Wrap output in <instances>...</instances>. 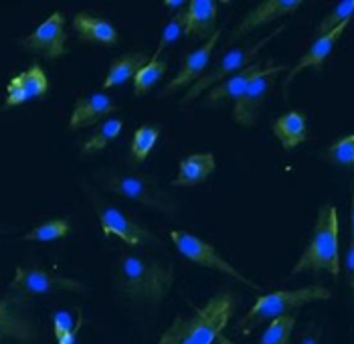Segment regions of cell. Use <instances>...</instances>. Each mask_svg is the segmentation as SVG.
Here are the masks:
<instances>
[{"instance_id": "obj_4", "label": "cell", "mask_w": 354, "mask_h": 344, "mask_svg": "<svg viewBox=\"0 0 354 344\" xmlns=\"http://www.w3.org/2000/svg\"><path fill=\"white\" fill-rule=\"evenodd\" d=\"M102 186L128 201L146 205L162 212H176L178 205L172 194H168L158 181L138 168H108L100 174Z\"/></svg>"}, {"instance_id": "obj_31", "label": "cell", "mask_w": 354, "mask_h": 344, "mask_svg": "<svg viewBox=\"0 0 354 344\" xmlns=\"http://www.w3.org/2000/svg\"><path fill=\"white\" fill-rule=\"evenodd\" d=\"M185 28H187V6H185L180 12H176V15L170 19V23L164 27L160 43H158V47H156V53L152 55V59H160V55H162L164 49L170 47L174 41H178V39L185 35Z\"/></svg>"}, {"instance_id": "obj_13", "label": "cell", "mask_w": 354, "mask_h": 344, "mask_svg": "<svg viewBox=\"0 0 354 344\" xmlns=\"http://www.w3.org/2000/svg\"><path fill=\"white\" fill-rule=\"evenodd\" d=\"M49 80L47 73L39 63H32L27 71L19 73L6 85V102L4 107L23 106L30 100H41L49 93Z\"/></svg>"}, {"instance_id": "obj_19", "label": "cell", "mask_w": 354, "mask_h": 344, "mask_svg": "<svg viewBox=\"0 0 354 344\" xmlns=\"http://www.w3.org/2000/svg\"><path fill=\"white\" fill-rule=\"evenodd\" d=\"M71 25L83 43L106 45V47L118 45V30L106 19L91 17L89 12H77Z\"/></svg>"}, {"instance_id": "obj_39", "label": "cell", "mask_w": 354, "mask_h": 344, "mask_svg": "<svg viewBox=\"0 0 354 344\" xmlns=\"http://www.w3.org/2000/svg\"><path fill=\"white\" fill-rule=\"evenodd\" d=\"M0 338H2V334H0Z\"/></svg>"}, {"instance_id": "obj_35", "label": "cell", "mask_w": 354, "mask_h": 344, "mask_svg": "<svg viewBox=\"0 0 354 344\" xmlns=\"http://www.w3.org/2000/svg\"><path fill=\"white\" fill-rule=\"evenodd\" d=\"M320 334H322L320 328H312V330H308V332L301 336V341L298 344H320Z\"/></svg>"}, {"instance_id": "obj_21", "label": "cell", "mask_w": 354, "mask_h": 344, "mask_svg": "<svg viewBox=\"0 0 354 344\" xmlns=\"http://www.w3.org/2000/svg\"><path fill=\"white\" fill-rule=\"evenodd\" d=\"M273 136L279 140L283 150H294L308 140V118L301 111H288L277 118L272 126Z\"/></svg>"}, {"instance_id": "obj_16", "label": "cell", "mask_w": 354, "mask_h": 344, "mask_svg": "<svg viewBox=\"0 0 354 344\" xmlns=\"http://www.w3.org/2000/svg\"><path fill=\"white\" fill-rule=\"evenodd\" d=\"M266 67H270V61H268V63L255 61V63H251L249 67H245L243 71H239V73L227 78L225 81H221L218 85L209 89V93H207V98H205V104H207V106H221V104H225V102H229V100L237 102V100L245 93L249 83L255 80Z\"/></svg>"}, {"instance_id": "obj_37", "label": "cell", "mask_w": 354, "mask_h": 344, "mask_svg": "<svg viewBox=\"0 0 354 344\" xmlns=\"http://www.w3.org/2000/svg\"><path fill=\"white\" fill-rule=\"evenodd\" d=\"M351 225H353V235H354V185H353V203H351Z\"/></svg>"}, {"instance_id": "obj_8", "label": "cell", "mask_w": 354, "mask_h": 344, "mask_svg": "<svg viewBox=\"0 0 354 344\" xmlns=\"http://www.w3.org/2000/svg\"><path fill=\"white\" fill-rule=\"evenodd\" d=\"M91 201H93V209H95V215L100 219L104 235H108V237L115 235L132 247L158 245V237L154 233H150L146 227H142L134 219H130L122 209L109 205L108 201H104L95 194H91Z\"/></svg>"}, {"instance_id": "obj_9", "label": "cell", "mask_w": 354, "mask_h": 344, "mask_svg": "<svg viewBox=\"0 0 354 344\" xmlns=\"http://www.w3.org/2000/svg\"><path fill=\"white\" fill-rule=\"evenodd\" d=\"M170 239H172L174 247L178 249V253L185 255V257H187L189 262H192V264L201 265V267H209V269H217L221 273H227L229 278H235L237 282H243V284L249 286L251 290H259L257 284H253L251 280H247L239 269H235V267L229 264V262L218 253L217 249H215L213 245H209L207 241L194 237L189 231H178V229H176V231H170Z\"/></svg>"}, {"instance_id": "obj_15", "label": "cell", "mask_w": 354, "mask_h": 344, "mask_svg": "<svg viewBox=\"0 0 354 344\" xmlns=\"http://www.w3.org/2000/svg\"><path fill=\"white\" fill-rule=\"evenodd\" d=\"M351 25V21L348 23H344V25H340L338 28H334L332 33H328V35H322V37H318L314 43H312V47L306 51V53L301 55L300 61L288 71V75H286V80H283V98H288V89H290V83L294 81V78L304 71V69H308V67H316V69H322L324 67V63H326V59L332 53V49H334V45L338 43V39L342 37V33L348 28Z\"/></svg>"}, {"instance_id": "obj_14", "label": "cell", "mask_w": 354, "mask_h": 344, "mask_svg": "<svg viewBox=\"0 0 354 344\" xmlns=\"http://www.w3.org/2000/svg\"><path fill=\"white\" fill-rule=\"evenodd\" d=\"M301 6V0H266L261 4H257L247 17H243V21L233 28L231 33V41L243 37L247 33H251L253 28L263 27L268 23H273L281 17L294 15Z\"/></svg>"}, {"instance_id": "obj_11", "label": "cell", "mask_w": 354, "mask_h": 344, "mask_svg": "<svg viewBox=\"0 0 354 344\" xmlns=\"http://www.w3.org/2000/svg\"><path fill=\"white\" fill-rule=\"evenodd\" d=\"M19 45L30 51L39 53L45 59H59L67 53V30H65V17L63 12H53L47 21H43L30 35L19 39Z\"/></svg>"}, {"instance_id": "obj_1", "label": "cell", "mask_w": 354, "mask_h": 344, "mask_svg": "<svg viewBox=\"0 0 354 344\" xmlns=\"http://www.w3.org/2000/svg\"><path fill=\"white\" fill-rule=\"evenodd\" d=\"M172 280L174 265L164 260L140 253H122L115 264L118 288L134 302L160 304L172 288Z\"/></svg>"}, {"instance_id": "obj_12", "label": "cell", "mask_w": 354, "mask_h": 344, "mask_svg": "<svg viewBox=\"0 0 354 344\" xmlns=\"http://www.w3.org/2000/svg\"><path fill=\"white\" fill-rule=\"evenodd\" d=\"M218 37H221V28H217V33L203 47L194 49V51H191V53L185 57V63H183L180 71L176 73V78L170 81L162 91L158 93L160 98H168V96H172V93H176L180 89H189V87H192L196 81L207 73V67L211 63L213 49L217 45Z\"/></svg>"}, {"instance_id": "obj_38", "label": "cell", "mask_w": 354, "mask_h": 344, "mask_svg": "<svg viewBox=\"0 0 354 344\" xmlns=\"http://www.w3.org/2000/svg\"><path fill=\"white\" fill-rule=\"evenodd\" d=\"M217 344H233L225 334H218V338H217Z\"/></svg>"}, {"instance_id": "obj_23", "label": "cell", "mask_w": 354, "mask_h": 344, "mask_svg": "<svg viewBox=\"0 0 354 344\" xmlns=\"http://www.w3.org/2000/svg\"><path fill=\"white\" fill-rule=\"evenodd\" d=\"M150 61H148V55L146 53H126L118 59H113L109 63L108 75H106V81H104V87L109 89V87H115V85H122L128 80L136 78L138 71L142 67H146Z\"/></svg>"}, {"instance_id": "obj_17", "label": "cell", "mask_w": 354, "mask_h": 344, "mask_svg": "<svg viewBox=\"0 0 354 344\" xmlns=\"http://www.w3.org/2000/svg\"><path fill=\"white\" fill-rule=\"evenodd\" d=\"M115 109H118V104L106 93H91V96L80 98L75 102V109H73L71 120H69V130L77 132L82 128L93 126L100 120L111 116Z\"/></svg>"}, {"instance_id": "obj_20", "label": "cell", "mask_w": 354, "mask_h": 344, "mask_svg": "<svg viewBox=\"0 0 354 344\" xmlns=\"http://www.w3.org/2000/svg\"><path fill=\"white\" fill-rule=\"evenodd\" d=\"M0 334L28 344L37 338V326L32 324L30 318L19 312L17 306H12L6 300H0Z\"/></svg>"}, {"instance_id": "obj_2", "label": "cell", "mask_w": 354, "mask_h": 344, "mask_svg": "<svg viewBox=\"0 0 354 344\" xmlns=\"http://www.w3.org/2000/svg\"><path fill=\"white\" fill-rule=\"evenodd\" d=\"M233 291H218L207 306L194 310L189 318H176L160 336L158 344H213L223 334L235 312Z\"/></svg>"}, {"instance_id": "obj_6", "label": "cell", "mask_w": 354, "mask_h": 344, "mask_svg": "<svg viewBox=\"0 0 354 344\" xmlns=\"http://www.w3.org/2000/svg\"><path fill=\"white\" fill-rule=\"evenodd\" d=\"M85 284L75 280V278H67L61 275L57 271L45 269V267H25L19 265L15 271V278L6 290V302H10L12 306H21L28 300L37 298V296H45V293H55V291H85Z\"/></svg>"}, {"instance_id": "obj_7", "label": "cell", "mask_w": 354, "mask_h": 344, "mask_svg": "<svg viewBox=\"0 0 354 344\" xmlns=\"http://www.w3.org/2000/svg\"><path fill=\"white\" fill-rule=\"evenodd\" d=\"M283 28L286 27L275 28L273 33H270L268 37H263L261 41L253 43V45H247V47H235V49H231L229 53L223 55L213 69H209V71H207L201 80L196 81L192 87L187 89L185 98L180 100V106H189V104L194 102L203 91H207V89L215 87V85H218L221 81H225L227 78H231V75H235V73L243 71V69L249 67L251 63H255V59H257V55L261 53V49H263L272 39H275Z\"/></svg>"}, {"instance_id": "obj_5", "label": "cell", "mask_w": 354, "mask_h": 344, "mask_svg": "<svg viewBox=\"0 0 354 344\" xmlns=\"http://www.w3.org/2000/svg\"><path fill=\"white\" fill-rule=\"evenodd\" d=\"M330 296L332 293L324 286H308V288H300V290H279L263 293L257 298L253 308L241 318L237 328H239V332L249 334L255 326H259L268 320L288 316L290 312L298 310L310 302L330 300Z\"/></svg>"}, {"instance_id": "obj_29", "label": "cell", "mask_w": 354, "mask_h": 344, "mask_svg": "<svg viewBox=\"0 0 354 344\" xmlns=\"http://www.w3.org/2000/svg\"><path fill=\"white\" fill-rule=\"evenodd\" d=\"M354 15V0H342L338 2L326 17L320 21V25L316 27V37H322V35H328L332 33L334 28H338L340 25L348 23L353 19Z\"/></svg>"}, {"instance_id": "obj_25", "label": "cell", "mask_w": 354, "mask_h": 344, "mask_svg": "<svg viewBox=\"0 0 354 344\" xmlns=\"http://www.w3.org/2000/svg\"><path fill=\"white\" fill-rule=\"evenodd\" d=\"M158 136H160L158 128H154V126H140L134 132L132 144H130V162L142 164L144 160L148 159V154L152 152Z\"/></svg>"}, {"instance_id": "obj_18", "label": "cell", "mask_w": 354, "mask_h": 344, "mask_svg": "<svg viewBox=\"0 0 354 344\" xmlns=\"http://www.w3.org/2000/svg\"><path fill=\"white\" fill-rule=\"evenodd\" d=\"M217 2L213 0H191L187 4V28L185 35L194 39H211L217 28Z\"/></svg>"}, {"instance_id": "obj_36", "label": "cell", "mask_w": 354, "mask_h": 344, "mask_svg": "<svg viewBox=\"0 0 354 344\" xmlns=\"http://www.w3.org/2000/svg\"><path fill=\"white\" fill-rule=\"evenodd\" d=\"M164 6H166V10H183L187 4L183 2V0H164Z\"/></svg>"}, {"instance_id": "obj_28", "label": "cell", "mask_w": 354, "mask_h": 344, "mask_svg": "<svg viewBox=\"0 0 354 344\" xmlns=\"http://www.w3.org/2000/svg\"><path fill=\"white\" fill-rule=\"evenodd\" d=\"M294 326H296V316L294 314L275 318V320L270 322V326L266 328V332L261 334L257 344H290Z\"/></svg>"}, {"instance_id": "obj_24", "label": "cell", "mask_w": 354, "mask_h": 344, "mask_svg": "<svg viewBox=\"0 0 354 344\" xmlns=\"http://www.w3.org/2000/svg\"><path fill=\"white\" fill-rule=\"evenodd\" d=\"M124 128V122L118 120V118H108L100 124V128L95 132L91 134L82 146V154L89 156V154H97L102 150H106L109 144L120 136Z\"/></svg>"}, {"instance_id": "obj_10", "label": "cell", "mask_w": 354, "mask_h": 344, "mask_svg": "<svg viewBox=\"0 0 354 344\" xmlns=\"http://www.w3.org/2000/svg\"><path fill=\"white\" fill-rule=\"evenodd\" d=\"M281 71H288L286 65H277V67H266L255 80L249 83V87L245 89V93L235 102L233 106V120L239 126H255L257 118L261 114V107L266 104V98L270 96L272 87L275 85V80Z\"/></svg>"}, {"instance_id": "obj_22", "label": "cell", "mask_w": 354, "mask_h": 344, "mask_svg": "<svg viewBox=\"0 0 354 344\" xmlns=\"http://www.w3.org/2000/svg\"><path fill=\"white\" fill-rule=\"evenodd\" d=\"M215 170V156L211 152L192 154L180 160L178 164V176L172 181L174 186H198L203 185L211 172Z\"/></svg>"}, {"instance_id": "obj_3", "label": "cell", "mask_w": 354, "mask_h": 344, "mask_svg": "<svg viewBox=\"0 0 354 344\" xmlns=\"http://www.w3.org/2000/svg\"><path fill=\"white\" fill-rule=\"evenodd\" d=\"M304 271H328L330 275L340 273V251H338V212L334 205H322L314 233L310 243L306 245L298 264L292 267V275H298Z\"/></svg>"}, {"instance_id": "obj_26", "label": "cell", "mask_w": 354, "mask_h": 344, "mask_svg": "<svg viewBox=\"0 0 354 344\" xmlns=\"http://www.w3.org/2000/svg\"><path fill=\"white\" fill-rule=\"evenodd\" d=\"M166 69H168L166 61H162V59H150V63L146 67H142L138 71L136 78H134V93L136 96L148 93L166 75Z\"/></svg>"}, {"instance_id": "obj_34", "label": "cell", "mask_w": 354, "mask_h": 344, "mask_svg": "<svg viewBox=\"0 0 354 344\" xmlns=\"http://www.w3.org/2000/svg\"><path fill=\"white\" fill-rule=\"evenodd\" d=\"M83 326V314L80 312V316H77V322H75V328L69 332V334H65L61 341H57V344H75L77 343V336H80V330H82Z\"/></svg>"}, {"instance_id": "obj_30", "label": "cell", "mask_w": 354, "mask_h": 344, "mask_svg": "<svg viewBox=\"0 0 354 344\" xmlns=\"http://www.w3.org/2000/svg\"><path fill=\"white\" fill-rule=\"evenodd\" d=\"M69 231H71V225L67 219H51L25 233L23 241H55V239L67 237Z\"/></svg>"}, {"instance_id": "obj_27", "label": "cell", "mask_w": 354, "mask_h": 344, "mask_svg": "<svg viewBox=\"0 0 354 344\" xmlns=\"http://www.w3.org/2000/svg\"><path fill=\"white\" fill-rule=\"evenodd\" d=\"M322 159L332 166H340V168L351 166V168H354V134L344 136V138L336 140L332 146H328Z\"/></svg>"}, {"instance_id": "obj_33", "label": "cell", "mask_w": 354, "mask_h": 344, "mask_svg": "<svg viewBox=\"0 0 354 344\" xmlns=\"http://www.w3.org/2000/svg\"><path fill=\"white\" fill-rule=\"evenodd\" d=\"M344 273H346V282H348V286L354 293V235H351V241H348V251H346V260H344Z\"/></svg>"}, {"instance_id": "obj_32", "label": "cell", "mask_w": 354, "mask_h": 344, "mask_svg": "<svg viewBox=\"0 0 354 344\" xmlns=\"http://www.w3.org/2000/svg\"><path fill=\"white\" fill-rule=\"evenodd\" d=\"M75 322H77V320H75ZM75 322H73V318H71V314H69L67 310H57L53 314L55 338L61 341L65 334H69V332L75 328Z\"/></svg>"}]
</instances>
